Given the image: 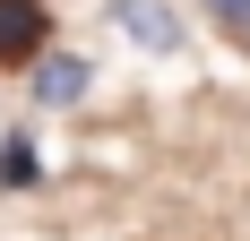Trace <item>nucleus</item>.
<instances>
[{
	"instance_id": "nucleus-1",
	"label": "nucleus",
	"mask_w": 250,
	"mask_h": 241,
	"mask_svg": "<svg viewBox=\"0 0 250 241\" xmlns=\"http://www.w3.org/2000/svg\"><path fill=\"white\" fill-rule=\"evenodd\" d=\"M26 103H35V112H78V103H86V86H95V60H86V52H35V60H26Z\"/></svg>"
},
{
	"instance_id": "nucleus-2",
	"label": "nucleus",
	"mask_w": 250,
	"mask_h": 241,
	"mask_svg": "<svg viewBox=\"0 0 250 241\" xmlns=\"http://www.w3.org/2000/svg\"><path fill=\"white\" fill-rule=\"evenodd\" d=\"M61 43V18L52 0H0V69H26L35 52Z\"/></svg>"
},
{
	"instance_id": "nucleus-3",
	"label": "nucleus",
	"mask_w": 250,
	"mask_h": 241,
	"mask_svg": "<svg viewBox=\"0 0 250 241\" xmlns=\"http://www.w3.org/2000/svg\"><path fill=\"white\" fill-rule=\"evenodd\" d=\"M104 26H121L138 52H181L190 43V26H181L173 0H104Z\"/></svg>"
},
{
	"instance_id": "nucleus-4",
	"label": "nucleus",
	"mask_w": 250,
	"mask_h": 241,
	"mask_svg": "<svg viewBox=\"0 0 250 241\" xmlns=\"http://www.w3.org/2000/svg\"><path fill=\"white\" fill-rule=\"evenodd\" d=\"M35 181H43V146H35V129L18 120V129L0 138V190H9V198H26Z\"/></svg>"
},
{
	"instance_id": "nucleus-5",
	"label": "nucleus",
	"mask_w": 250,
	"mask_h": 241,
	"mask_svg": "<svg viewBox=\"0 0 250 241\" xmlns=\"http://www.w3.org/2000/svg\"><path fill=\"white\" fill-rule=\"evenodd\" d=\"M199 9H207V18H216V26H225V35H233V26L250 18V0H199Z\"/></svg>"
},
{
	"instance_id": "nucleus-6",
	"label": "nucleus",
	"mask_w": 250,
	"mask_h": 241,
	"mask_svg": "<svg viewBox=\"0 0 250 241\" xmlns=\"http://www.w3.org/2000/svg\"><path fill=\"white\" fill-rule=\"evenodd\" d=\"M233 43H250V18H242V26H233Z\"/></svg>"
}]
</instances>
